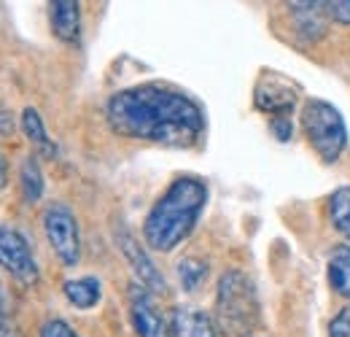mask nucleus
I'll return each instance as SVG.
<instances>
[{"label": "nucleus", "mask_w": 350, "mask_h": 337, "mask_svg": "<svg viewBox=\"0 0 350 337\" xmlns=\"http://www.w3.org/2000/svg\"><path fill=\"white\" fill-rule=\"evenodd\" d=\"M0 267L8 270L25 286H36L41 278V270H38V262H36L30 243L25 240L22 232H16L14 227H5V224H0Z\"/></svg>", "instance_id": "423d86ee"}, {"label": "nucleus", "mask_w": 350, "mask_h": 337, "mask_svg": "<svg viewBox=\"0 0 350 337\" xmlns=\"http://www.w3.org/2000/svg\"><path fill=\"white\" fill-rule=\"evenodd\" d=\"M0 337H14V327L5 316H0Z\"/></svg>", "instance_id": "5701e85b"}, {"label": "nucleus", "mask_w": 350, "mask_h": 337, "mask_svg": "<svg viewBox=\"0 0 350 337\" xmlns=\"http://www.w3.org/2000/svg\"><path fill=\"white\" fill-rule=\"evenodd\" d=\"M299 100V86L288 79H283L280 73H264L254 92V103L264 114H272V119L278 116H288L294 111Z\"/></svg>", "instance_id": "0eeeda50"}, {"label": "nucleus", "mask_w": 350, "mask_h": 337, "mask_svg": "<svg viewBox=\"0 0 350 337\" xmlns=\"http://www.w3.org/2000/svg\"><path fill=\"white\" fill-rule=\"evenodd\" d=\"M41 337H79V335H76V329H73L68 321H62V319H49L44 327H41Z\"/></svg>", "instance_id": "6ab92c4d"}, {"label": "nucleus", "mask_w": 350, "mask_h": 337, "mask_svg": "<svg viewBox=\"0 0 350 337\" xmlns=\"http://www.w3.org/2000/svg\"><path fill=\"white\" fill-rule=\"evenodd\" d=\"M116 243H119V251L124 253V259L130 262L137 284H140L143 289H148L151 295H162V292L167 289V284H165V275L159 273V267L151 262L148 251L132 238L127 229H119V232H116Z\"/></svg>", "instance_id": "1a4fd4ad"}, {"label": "nucleus", "mask_w": 350, "mask_h": 337, "mask_svg": "<svg viewBox=\"0 0 350 337\" xmlns=\"http://www.w3.org/2000/svg\"><path fill=\"white\" fill-rule=\"evenodd\" d=\"M216 310L224 332L229 335H248L259 324V297L245 273L226 270L221 275Z\"/></svg>", "instance_id": "7ed1b4c3"}, {"label": "nucleus", "mask_w": 350, "mask_h": 337, "mask_svg": "<svg viewBox=\"0 0 350 337\" xmlns=\"http://www.w3.org/2000/svg\"><path fill=\"white\" fill-rule=\"evenodd\" d=\"M44 232L51 251L65 267L79 264L81 259V232L79 219L65 203H49L44 211Z\"/></svg>", "instance_id": "39448f33"}, {"label": "nucleus", "mask_w": 350, "mask_h": 337, "mask_svg": "<svg viewBox=\"0 0 350 337\" xmlns=\"http://www.w3.org/2000/svg\"><path fill=\"white\" fill-rule=\"evenodd\" d=\"M208 278V262L200 256H186L178 262V281L186 292H194Z\"/></svg>", "instance_id": "a211bd4d"}, {"label": "nucleus", "mask_w": 350, "mask_h": 337, "mask_svg": "<svg viewBox=\"0 0 350 337\" xmlns=\"http://www.w3.org/2000/svg\"><path fill=\"white\" fill-rule=\"evenodd\" d=\"M329 219L332 227L350 243V186H340L329 197Z\"/></svg>", "instance_id": "f3484780"}, {"label": "nucleus", "mask_w": 350, "mask_h": 337, "mask_svg": "<svg viewBox=\"0 0 350 337\" xmlns=\"http://www.w3.org/2000/svg\"><path fill=\"white\" fill-rule=\"evenodd\" d=\"M5 181H8V165H5V157L0 151V189L5 186Z\"/></svg>", "instance_id": "b1692460"}, {"label": "nucleus", "mask_w": 350, "mask_h": 337, "mask_svg": "<svg viewBox=\"0 0 350 337\" xmlns=\"http://www.w3.org/2000/svg\"><path fill=\"white\" fill-rule=\"evenodd\" d=\"M272 132L278 135V140H288V138H291V119H288V116L272 119Z\"/></svg>", "instance_id": "4be33fe9"}, {"label": "nucleus", "mask_w": 350, "mask_h": 337, "mask_svg": "<svg viewBox=\"0 0 350 337\" xmlns=\"http://www.w3.org/2000/svg\"><path fill=\"white\" fill-rule=\"evenodd\" d=\"M302 129L307 143L323 162H337L348 149V125L337 105L321 97H310L302 105Z\"/></svg>", "instance_id": "20e7f679"}, {"label": "nucleus", "mask_w": 350, "mask_h": 337, "mask_svg": "<svg viewBox=\"0 0 350 337\" xmlns=\"http://www.w3.org/2000/svg\"><path fill=\"white\" fill-rule=\"evenodd\" d=\"M19 184H22V197L25 203H38L44 195V173L36 157H25L19 168Z\"/></svg>", "instance_id": "dca6fc26"}, {"label": "nucleus", "mask_w": 350, "mask_h": 337, "mask_svg": "<svg viewBox=\"0 0 350 337\" xmlns=\"http://www.w3.org/2000/svg\"><path fill=\"white\" fill-rule=\"evenodd\" d=\"M291 14H294V25H297V33L307 38V41H318L326 36L329 30V3L318 0V3H288Z\"/></svg>", "instance_id": "9d476101"}, {"label": "nucleus", "mask_w": 350, "mask_h": 337, "mask_svg": "<svg viewBox=\"0 0 350 337\" xmlns=\"http://www.w3.org/2000/svg\"><path fill=\"white\" fill-rule=\"evenodd\" d=\"M130 319L137 337H170V321L159 313L151 292L140 284L130 286Z\"/></svg>", "instance_id": "6e6552de"}, {"label": "nucleus", "mask_w": 350, "mask_h": 337, "mask_svg": "<svg viewBox=\"0 0 350 337\" xmlns=\"http://www.w3.org/2000/svg\"><path fill=\"white\" fill-rule=\"evenodd\" d=\"M175 337H219L213 319L197 308H178L170 316Z\"/></svg>", "instance_id": "f8f14e48"}, {"label": "nucleus", "mask_w": 350, "mask_h": 337, "mask_svg": "<svg viewBox=\"0 0 350 337\" xmlns=\"http://www.w3.org/2000/svg\"><path fill=\"white\" fill-rule=\"evenodd\" d=\"M329 14H332V19H337L340 25H350V0L329 3Z\"/></svg>", "instance_id": "412c9836"}, {"label": "nucleus", "mask_w": 350, "mask_h": 337, "mask_svg": "<svg viewBox=\"0 0 350 337\" xmlns=\"http://www.w3.org/2000/svg\"><path fill=\"white\" fill-rule=\"evenodd\" d=\"M51 30L59 41L79 43L81 38V3L76 0H54L49 3Z\"/></svg>", "instance_id": "9b49d317"}, {"label": "nucleus", "mask_w": 350, "mask_h": 337, "mask_svg": "<svg viewBox=\"0 0 350 337\" xmlns=\"http://www.w3.org/2000/svg\"><path fill=\"white\" fill-rule=\"evenodd\" d=\"M62 295L68 297V302L79 310H89L103 299V284L94 275H81V278H70L62 284Z\"/></svg>", "instance_id": "ddd939ff"}, {"label": "nucleus", "mask_w": 350, "mask_h": 337, "mask_svg": "<svg viewBox=\"0 0 350 337\" xmlns=\"http://www.w3.org/2000/svg\"><path fill=\"white\" fill-rule=\"evenodd\" d=\"M19 125H22V132L27 135V140L36 146V151L38 154H44V157H57V146H54V140L49 138V132H46L44 127V119H41V114L36 111V108H25L22 111V116H19Z\"/></svg>", "instance_id": "4468645a"}, {"label": "nucleus", "mask_w": 350, "mask_h": 337, "mask_svg": "<svg viewBox=\"0 0 350 337\" xmlns=\"http://www.w3.org/2000/svg\"><path fill=\"white\" fill-rule=\"evenodd\" d=\"M326 273H329L332 289L340 297L350 299V246H337L334 251L329 253Z\"/></svg>", "instance_id": "2eb2a0df"}, {"label": "nucleus", "mask_w": 350, "mask_h": 337, "mask_svg": "<svg viewBox=\"0 0 350 337\" xmlns=\"http://www.w3.org/2000/svg\"><path fill=\"white\" fill-rule=\"evenodd\" d=\"M329 337H350V308L337 310V316L329 324Z\"/></svg>", "instance_id": "aec40b11"}, {"label": "nucleus", "mask_w": 350, "mask_h": 337, "mask_svg": "<svg viewBox=\"0 0 350 337\" xmlns=\"http://www.w3.org/2000/svg\"><path fill=\"white\" fill-rule=\"evenodd\" d=\"M105 119L127 140L167 149H191L205 132L200 103L167 84H135L113 92L105 103Z\"/></svg>", "instance_id": "f257e3e1"}, {"label": "nucleus", "mask_w": 350, "mask_h": 337, "mask_svg": "<svg viewBox=\"0 0 350 337\" xmlns=\"http://www.w3.org/2000/svg\"><path fill=\"white\" fill-rule=\"evenodd\" d=\"M208 205V184L197 175H178L143 219V240L159 253L175 251L200 224Z\"/></svg>", "instance_id": "f03ea898"}]
</instances>
